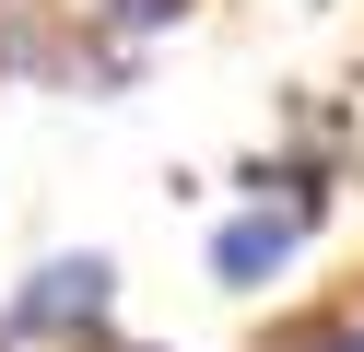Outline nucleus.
I'll return each instance as SVG.
<instances>
[{"mask_svg":"<svg viewBox=\"0 0 364 352\" xmlns=\"http://www.w3.org/2000/svg\"><path fill=\"white\" fill-rule=\"evenodd\" d=\"M106 294H118V258H106V247L48 258V270L24 282V305H12V329H59V341H82V329L106 317Z\"/></svg>","mask_w":364,"mask_h":352,"instance_id":"f257e3e1","label":"nucleus"},{"mask_svg":"<svg viewBox=\"0 0 364 352\" xmlns=\"http://www.w3.org/2000/svg\"><path fill=\"white\" fill-rule=\"evenodd\" d=\"M294 235H306L294 211H247V223H223V235H212V282H223V294H259V282L294 258Z\"/></svg>","mask_w":364,"mask_h":352,"instance_id":"f03ea898","label":"nucleus"},{"mask_svg":"<svg viewBox=\"0 0 364 352\" xmlns=\"http://www.w3.org/2000/svg\"><path fill=\"white\" fill-rule=\"evenodd\" d=\"M259 352H364V317H353V305H329V317H282Z\"/></svg>","mask_w":364,"mask_h":352,"instance_id":"7ed1b4c3","label":"nucleus"},{"mask_svg":"<svg viewBox=\"0 0 364 352\" xmlns=\"http://www.w3.org/2000/svg\"><path fill=\"white\" fill-rule=\"evenodd\" d=\"M188 0H95V23H118V36H153V23H176Z\"/></svg>","mask_w":364,"mask_h":352,"instance_id":"20e7f679","label":"nucleus"}]
</instances>
